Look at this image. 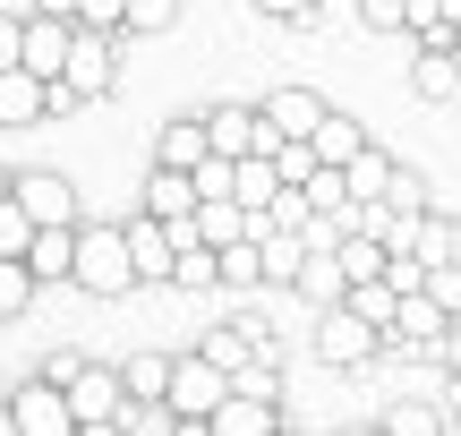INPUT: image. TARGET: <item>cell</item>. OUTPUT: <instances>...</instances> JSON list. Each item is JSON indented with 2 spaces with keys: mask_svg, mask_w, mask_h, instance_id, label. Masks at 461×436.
Masks as SVG:
<instances>
[{
  "mask_svg": "<svg viewBox=\"0 0 461 436\" xmlns=\"http://www.w3.org/2000/svg\"><path fill=\"white\" fill-rule=\"evenodd\" d=\"M222 283H230V291H257V283H265L257 240H230V249H222Z\"/></svg>",
  "mask_w": 461,
  "mask_h": 436,
  "instance_id": "obj_25",
  "label": "cell"
},
{
  "mask_svg": "<svg viewBox=\"0 0 461 436\" xmlns=\"http://www.w3.org/2000/svg\"><path fill=\"white\" fill-rule=\"evenodd\" d=\"M205 154H214V137H205V120H171V129L154 137V163H171V171H197Z\"/></svg>",
  "mask_w": 461,
  "mask_h": 436,
  "instance_id": "obj_17",
  "label": "cell"
},
{
  "mask_svg": "<svg viewBox=\"0 0 461 436\" xmlns=\"http://www.w3.org/2000/svg\"><path fill=\"white\" fill-rule=\"evenodd\" d=\"M68 283H77V291H95V300H120V291L137 283V266H129V240H120L112 223H95V232L77 223V266H68Z\"/></svg>",
  "mask_w": 461,
  "mask_h": 436,
  "instance_id": "obj_1",
  "label": "cell"
},
{
  "mask_svg": "<svg viewBox=\"0 0 461 436\" xmlns=\"http://www.w3.org/2000/svg\"><path fill=\"white\" fill-rule=\"evenodd\" d=\"M274 188H282L274 154H240V163H230V197H240L248 214H265V205H274Z\"/></svg>",
  "mask_w": 461,
  "mask_h": 436,
  "instance_id": "obj_18",
  "label": "cell"
},
{
  "mask_svg": "<svg viewBox=\"0 0 461 436\" xmlns=\"http://www.w3.org/2000/svg\"><path fill=\"white\" fill-rule=\"evenodd\" d=\"M257 112H265V129H274V137H316V120H325L333 103L316 95V86H274Z\"/></svg>",
  "mask_w": 461,
  "mask_h": 436,
  "instance_id": "obj_8",
  "label": "cell"
},
{
  "mask_svg": "<svg viewBox=\"0 0 461 436\" xmlns=\"http://www.w3.org/2000/svg\"><path fill=\"white\" fill-rule=\"evenodd\" d=\"M274 420H282V411L257 403V394H222V403L205 411V428H214V436H274Z\"/></svg>",
  "mask_w": 461,
  "mask_h": 436,
  "instance_id": "obj_13",
  "label": "cell"
},
{
  "mask_svg": "<svg viewBox=\"0 0 461 436\" xmlns=\"http://www.w3.org/2000/svg\"><path fill=\"white\" fill-rule=\"evenodd\" d=\"M112 77H120L112 34H103V26L68 34V68H60V86H68V95H77V103H95V95H112Z\"/></svg>",
  "mask_w": 461,
  "mask_h": 436,
  "instance_id": "obj_3",
  "label": "cell"
},
{
  "mask_svg": "<svg viewBox=\"0 0 461 436\" xmlns=\"http://www.w3.org/2000/svg\"><path fill=\"white\" fill-rule=\"evenodd\" d=\"M342 188H350V205H384V188H393V154L359 146V154L342 163Z\"/></svg>",
  "mask_w": 461,
  "mask_h": 436,
  "instance_id": "obj_16",
  "label": "cell"
},
{
  "mask_svg": "<svg viewBox=\"0 0 461 436\" xmlns=\"http://www.w3.org/2000/svg\"><path fill=\"white\" fill-rule=\"evenodd\" d=\"M376 351H384V334L350 300H333L325 317H316V359H325V368H359V359H376Z\"/></svg>",
  "mask_w": 461,
  "mask_h": 436,
  "instance_id": "obj_2",
  "label": "cell"
},
{
  "mask_svg": "<svg viewBox=\"0 0 461 436\" xmlns=\"http://www.w3.org/2000/svg\"><path fill=\"white\" fill-rule=\"evenodd\" d=\"M222 394H230V377L214 368V359H171V386H163V403H171V420H205V411H214L222 403Z\"/></svg>",
  "mask_w": 461,
  "mask_h": 436,
  "instance_id": "obj_4",
  "label": "cell"
},
{
  "mask_svg": "<svg viewBox=\"0 0 461 436\" xmlns=\"http://www.w3.org/2000/svg\"><path fill=\"white\" fill-rule=\"evenodd\" d=\"M265 17H291V26H316V9H325V0H257Z\"/></svg>",
  "mask_w": 461,
  "mask_h": 436,
  "instance_id": "obj_34",
  "label": "cell"
},
{
  "mask_svg": "<svg viewBox=\"0 0 461 436\" xmlns=\"http://www.w3.org/2000/svg\"><path fill=\"white\" fill-rule=\"evenodd\" d=\"M26 300H34V274H26V257H0V317H17Z\"/></svg>",
  "mask_w": 461,
  "mask_h": 436,
  "instance_id": "obj_26",
  "label": "cell"
},
{
  "mask_svg": "<svg viewBox=\"0 0 461 436\" xmlns=\"http://www.w3.org/2000/svg\"><path fill=\"white\" fill-rule=\"evenodd\" d=\"M146 214H163L171 232H180V223L197 214V180H188V171H171V163H154V171H146Z\"/></svg>",
  "mask_w": 461,
  "mask_h": 436,
  "instance_id": "obj_12",
  "label": "cell"
},
{
  "mask_svg": "<svg viewBox=\"0 0 461 436\" xmlns=\"http://www.w3.org/2000/svg\"><path fill=\"white\" fill-rule=\"evenodd\" d=\"M419 291H428L445 317H461V266H428V283H419Z\"/></svg>",
  "mask_w": 461,
  "mask_h": 436,
  "instance_id": "obj_28",
  "label": "cell"
},
{
  "mask_svg": "<svg viewBox=\"0 0 461 436\" xmlns=\"http://www.w3.org/2000/svg\"><path fill=\"white\" fill-rule=\"evenodd\" d=\"M299 291H308V300H342V257H333V249H308V257H299Z\"/></svg>",
  "mask_w": 461,
  "mask_h": 436,
  "instance_id": "obj_22",
  "label": "cell"
},
{
  "mask_svg": "<svg viewBox=\"0 0 461 436\" xmlns=\"http://www.w3.org/2000/svg\"><path fill=\"white\" fill-rule=\"evenodd\" d=\"M402 26H419V43H436V0H402Z\"/></svg>",
  "mask_w": 461,
  "mask_h": 436,
  "instance_id": "obj_35",
  "label": "cell"
},
{
  "mask_svg": "<svg viewBox=\"0 0 461 436\" xmlns=\"http://www.w3.org/2000/svg\"><path fill=\"white\" fill-rule=\"evenodd\" d=\"M43 120V77L34 68H0V129H34Z\"/></svg>",
  "mask_w": 461,
  "mask_h": 436,
  "instance_id": "obj_15",
  "label": "cell"
},
{
  "mask_svg": "<svg viewBox=\"0 0 461 436\" xmlns=\"http://www.w3.org/2000/svg\"><path fill=\"white\" fill-rule=\"evenodd\" d=\"M17 436H77V411H68V386H51V377H43V386H26V394H17Z\"/></svg>",
  "mask_w": 461,
  "mask_h": 436,
  "instance_id": "obj_7",
  "label": "cell"
},
{
  "mask_svg": "<svg viewBox=\"0 0 461 436\" xmlns=\"http://www.w3.org/2000/svg\"><path fill=\"white\" fill-rule=\"evenodd\" d=\"M171 9H180V0H129L120 26H171Z\"/></svg>",
  "mask_w": 461,
  "mask_h": 436,
  "instance_id": "obj_33",
  "label": "cell"
},
{
  "mask_svg": "<svg viewBox=\"0 0 461 436\" xmlns=\"http://www.w3.org/2000/svg\"><path fill=\"white\" fill-rule=\"evenodd\" d=\"M120 17H129V0H77V26H103V34H120Z\"/></svg>",
  "mask_w": 461,
  "mask_h": 436,
  "instance_id": "obj_32",
  "label": "cell"
},
{
  "mask_svg": "<svg viewBox=\"0 0 461 436\" xmlns=\"http://www.w3.org/2000/svg\"><path fill=\"white\" fill-rule=\"evenodd\" d=\"M299 197H308V214H350V188H342V163H316L308 180H299Z\"/></svg>",
  "mask_w": 461,
  "mask_h": 436,
  "instance_id": "obj_23",
  "label": "cell"
},
{
  "mask_svg": "<svg viewBox=\"0 0 461 436\" xmlns=\"http://www.w3.org/2000/svg\"><path fill=\"white\" fill-rule=\"evenodd\" d=\"M308 146H316V163H350V154L367 146V129H359L350 112H325V120H316V137H308Z\"/></svg>",
  "mask_w": 461,
  "mask_h": 436,
  "instance_id": "obj_21",
  "label": "cell"
},
{
  "mask_svg": "<svg viewBox=\"0 0 461 436\" xmlns=\"http://www.w3.org/2000/svg\"><path fill=\"white\" fill-rule=\"evenodd\" d=\"M445 325H453V317L428 300V291H402V300H393V334H402V342H436Z\"/></svg>",
  "mask_w": 461,
  "mask_h": 436,
  "instance_id": "obj_19",
  "label": "cell"
},
{
  "mask_svg": "<svg viewBox=\"0 0 461 436\" xmlns=\"http://www.w3.org/2000/svg\"><path fill=\"white\" fill-rule=\"evenodd\" d=\"M384 205H402V214H428V188H419V171L393 163V188H384Z\"/></svg>",
  "mask_w": 461,
  "mask_h": 436,
  "instance_id": "obj_31",
  "label": "cell"
},
{
  "mask_svg": "<svg viewBox=\"0 0 461 436\" xmlns=\"http://www.w3.org/2000/svg\"><path fill=\"white\" fill-rule=\"evenodd\" d=\"M68 266H77V223H34V240H26L34 291H43V283H68Z\"/></svg>",
  "mask_w": 461,
  "mask_h": 436,
  "instance_id": "obj_10",
  "label": "cell"
},
{
  "mask_svg": "<svg viewBox=\"0 0 461 436\" xmlns=\"http://www.w3.org/2000/svg\"><path fill=\"white\" fill-rule=\"evenodd\" d=\"M230 394H257V403H274V368H265V359H240V368H230Z\"/></svg>",
  "mask_w": 461,
  "mask_h": 436,
  "instance_id": "obj_29",
  "label": "cell"
},
{
  "mask_svg": "<svg viewBox=\"0 0 461 436\" xmlns=\"http://www.w3.org/2000/svg\"><path fill=\"white\" fill-rule=\"evenodd\" d=\"M163 386H171V359H163V351L120 359V394H129V403H163Z\"/></svg>",
  "mask_w": 461,
  "mask_h": 436,
  "instance_id": "obj_20",
  "label": "cell"
},
{
  "mask_svg": "<svg viewBox=\"0 0 461 436\" xmlns=\"http://www.w3.org/2000/svg\"><path fill=\"white\" fill-rule=\"evenodd\" d=\"M9 197L26 205L34 223H77V188H68L60 171H26V180H9Z\"/></svg>",
  "mask_w": 461,
  "mask_h": 436,
  "instance_id": "obj_11",
  "label": "cell"
},
{
  "mask_svg": "<svg viewBox=\"0 0 461 436\" xmlns=\"http://www.w3.org/2000/svg\"><path fill=\"white\" fill-rule=\"evenodd\" d=\"M17 34H26V26H17V17H0V68H17Z\"/></svg>",
  "mask_w": 461,
  "mask_h": 436,
  "instance_id": "obj_37",
  "label": "cell"
},
{
  "mask_svg": "<svg viewBox=\"0 0 461 436\" xmlns=\"http://www.w3.org/2000/svg\"><path fill=\"white\" fill-rule=\"evenodd\" d=\"M120 240H129V266H137V283H171L180 232H171L163 214H137V223H120Z\"/></svg>",
  "mask_w": 461,
  "mask_h": 436,
  "instance_id": "obj_5",
  "label": "cell"
},
{
  "mask_svg": "<svg viewBox=\"0 0 461 436\" xmlns=\"http://www.w3.org/2000/svg\"><path fill=\"white\" fill-rule=\"evenodd\" d=\"M384 428H393V436H436V411L428 403H393V411H384Z\"/></svg>",
  "mask_w": 461,
  "mask_h": 436,
  "instance_id": "obj_30",
  "label": "cell"
},
{
  "mask_svg": "<svg viewBox=\"0 0 461 436\" xmlns=\"http://www.w3.org/2000/svg\"><path fill=\"white\" fill-rule=\"evenodd\" d=\"M359 17H367L376 34H393V26H402V0H359Z\"/></svg>",
  "mask_w": 461,
  "mask_h": 436,
  "instance_id": "obj_36",
  "label": "cell"
},
{
  "mask_svg": "<svg viewBox=\"0 0 461 436\" xmlns=\"http://www.w3.org/2000/svg\"><path fill=\"white\" fill-rule=\"evenodd\" d=\"M43 17H77V0H43Z\"/></svg>",
  "mask_w": 461,
  "mask_h": 436,
  "instance_id": "obj_39",
  "label": "cell"
},
{
  "mask_svg": "<svg viewBox=\"0 0 461 436\" xmlns=\"http://www.w3.org/2000/svg\"><path fill=\"white\" fill-rule=\"evenodd\" d=\"M411 95H419V103H453V95H461V60H453V43H428V51L411 60Z\"/></svg>",
  "mask_w": 461,
  "mask_h": 436,
  "instance_id": "obj_14",
  "label": "cell"
},
{
  "mask_svg": "<svg viewBox=\"0 0 461 436\" xmlns=\"http://www.w3.org/2000/svg\"><path fill=\"white\" fill-rule=\"evenodd\" d=\"M445 266H461V214H445Z\"/></svg>",
  "mask_w": 461,
  "mask_h": 436,
  "instance_id": "obj_38",
  "label": "cell"
},
{
  "mask_svg": "<svg viewBox=\"0 0 461 436\" xmlns=\"http://www.w3.org/2000/svg\"><path fill=\"white\" fill-rule=\"evenodd\" d=\"M120 403H129V394H120V368H95V359H86V368L68 377V411H77V428L120 420Z\"/></svg>",
  "mask_w": 461,
  "mask_h": 436,
  "instance_id": "obj_9",
  "label": "cell"
},
{
  "mask_svg": "<svg viewBox=\"0 0 461 436\" xmlns=\"http://www.w3.org/2000/svg\"><path fill=\"white\" fill-rule=\"evenodd\" d=\"M68 34H77V17H26V34H17V68H34V77H60L68 68Z\"/></svg>",
  "mask_w": 461,
  "mask_h": 436,
  "instance_id": "obj_6",
  "label": "cell"
},
{
  "mask_svg": "<svg viewBox=\"0 0 461 436\" xmlns=\"http://www.w3.org/2000/svg\"><path fill=\"white\" fill-rule=\"evenodd\" d=\"M205 359H214V368L230 377V368L248 359V325H222V334H205Z\"/></svg>",
  "mask_w": 461,
  "mask_h": 436,
  "instance_id": "obj_27",
  "label": "cell"
},
{
  "mask_svg": "<svg viewBox=\"0 0 461 436\" xmlns=\"http://www.w3.org/2000/svg\"><path fill=\"white\" fill-rule=\"evenodd\" d=\"M26 240H34V214L0 188V257H26Z\"/></svg>",
  "mask_w": 461,
  "mask_h": 436,
  "instance_id": "obj_24",
  "label": "cell"
}]
</instances>
